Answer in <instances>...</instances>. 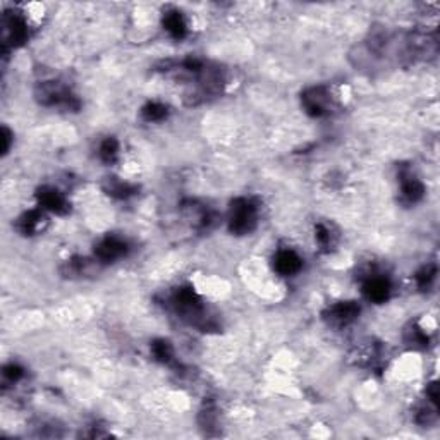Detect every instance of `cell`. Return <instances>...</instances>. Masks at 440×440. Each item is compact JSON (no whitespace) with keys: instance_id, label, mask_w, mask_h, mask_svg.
<instances>
[{"instance_id":"obj_1","label":"cell","mask_w":440,"mask_h":440,"mask_svg":"<svg viewBox=\"0 0 440 440\" xmlns=\"http://www.w3.org/2000/svg\"><path fill=\"white\" fill-rule=\"evenodd\" d=\"M260 210L258 205L250 198H237L230 203L229 208V230L236 236H246L253 232L258 226Z\"/></svg>"},{"instance_id":"obj_2","label":"cell","mask_w":440,"mask_h":440,"mask_svg":"<svg viewBox=\"0 0 440 440\" xmlns=\"http://www.w3.org/2000/svg\"><path fill=\"white\" fill-rule=\"evenodd\" d=\"M36 96L40 103L50 107H65V109H78L79 102L76 96L69 91L67 86L58 81H45L38 86Z\"/></svg>"},{"instance_id":"obj_3","label":"cell","mask_w":440,"mask_h":440,"mask_svg":"<svg viewBox=\"0 0 440 440\" xmlns=\"http://www.w3.org/2000/svg\"><path fill=\"white\" fill-rule=\"evenodd\" d=\"M302 109L311 117H323L332 112L333 96L327 86H313L306 89L301 96Z\"/></svg>"},{"instance_id":"obj_4","label":"cell","mask_w":440,"mask_h":440,"mask_svg":"<svg viewBox=\"0 0 440 440\" xmlns=\"http://www.w3.org/2000/svg\"><path fill=\"white\" fill-rule=\"evenodd\" d=\"M361 291H363V296L368 299V301L380 305V302H385L388 298H390L392 284L390 280H388L387 275L371 270L368 272L366 277L363 278Z\"/></svg>"},{"instance_id":"obj_5","label":"cell","mask_w":440,"mask_h":440,"mask_svg":"<svg viewBox=\"0 0 440 440\" xmlns=\"http://www.w3.org/2000/svg\"><path fill=\"white\" fill-rule=\"evenodd\" d=\"M360 311L361 308L356 301H340L329 306L323 313V318L329 322V325L342 329V327L351 325L358 318Z\"/></svg>"},{"instance_id":"obj_6","label":"cell","mask_w":440,"mask_h":440,"mask_svg":"<svg viewBox=\"0 0 440 440\" xmlns=\"http://www.w3.org/2000/svg\"><path fill=\"white\" fill-rule=\"evenodd\" d=\"M129 251V244L119 236H107L100 239L95 246L96 260L102 263H112V261L124 258Z\"/></svg>"},{"instance_id":"obj_7","label":"cell","mask_w":440,"mask_h":440,"mask_svg":"<svg viewBox=\"0 0 440 440\" xmlns=\"http://www.w3.org/2000/svg\"><path fill=\"white\" fill-rule=\"evenodd\" d=\"M36 198L38 205L45 212L57 213V215L69 212V199L65 198L64 192L58 191L54 186H43V188L38 189Z\"/></svg>"},{"instance_id":"obj_8","label":"cell","mask_w":440,"mask_h":440,"mask_svg":"<svg viewBox=\"0 0 440 440\" xmlns=\"http://www.w3.org/2000/svg\"><path fill=\"white\" fill-rule=\"evenodd\" d=\"M47 223H48L47 212L41 208H36V210H30V212H24L23 215L17 219L16 229L19 230L23 236H36V234L43 232Z\"/></svg>"},{"instance_id":"obj_9","label":"cell","mask_w":440,"mask_h":440,"mask_svg":"<svg viewBox=\"0 0 440 440\" xmlns=\"http://www.w3.org/2000/svg\"><path fill=\"white\" fill-rule=\"evenodd\" d=\"M302 268V258L294 250H278L274 256V270L282 277H292Z\"/></svg>"},{"instance_id":"obj_10","label":"cell","mask_w":440,"mask_h":440,"mask_svg":"<svg viewBox=\"0 0 440 440\" xmlns=\"http://www.w3.org/2000/svg\"><path fill=\"white\" fill-rule=\"evenodd\" d=\"M399 184H401V196L406 203H418L425 196L423 182L409 170H402L399 174Z\"/></svg>"},{"instance_id":"obj_11","label":"cell","mask_w":440,"mask_h":440,"mask_svg":"<svg viewBox=\"0 0 440 440\" xmlns=\"http://www.w3.org/2000/svg\"><path fill=\"white\" fill-rule=\"evenodd\" d=\"M164 30L175 40H182L188 34V23L179 10H168L164 14Z\"/></svg>"},{"instance_id":"obj_12","label":"cell","mask_w":440,"mask_h":440,"mask_svg":"<svg viewBox=\"0 0 440 440\" xmlns=\"http://www.w3.org/2000/svg\"><path fill=\"white\" fill-rule=\"evenodd\" d=\"M105 191L117 199H127L138 192V186L119 177H109L105 182Z\"/></svg>"},{"instance_id":"obj_13","label":"cell","mask_w":440,"mask_h":440,"mask_svg":"<svg viewBox=\"0 0 440 440\" xmlns=\"http://www.w3.org/2000/svg\"><path fill=\"white\" fill-rule=\"evenodd\" d=\"M151 354L155 360L164 364H170L174 361V347L165 339H157L151 342Z\"/></svg>"},{"instance_id":"obj_14","label":"cell","mask_w":440,"mask_h":440,"mask_svg":"<svg viewBox=\"0 0 440 440\" xmlns=\"http://www.w3.org/2000/svg\"><path fill=\"white\" fill-rule=\"evenodd\" d=\"M119 151H120V146H119V141L116 140V138H105V140L100 143V148H98V157L100 160L105 162V164H113V162L119 158Z\"/></svg>"},{"instance_id":"obj_15","label":"cell","mask_w":440,"mask_h":440,"mask_svg":"<svg viewBox=\"0 0 440 440\" xmlns=\"http://www.w3.org/2000/svg\"><path fill=\"white\" fill-rule=\"evenodd\" d=\"M167 107H165L164 103L158 102L146 103V105L143 107V110H141V116H143V119L146 120V122H160V120H164L165 117H167Z\"/></svg>"},{"instance_id":"obj_16","label":"cell","mask_w":440,"mask_h":440,"mask_svg":"<svg viewBox=\"0 0 440 440\" xmlns=\"http://www.w3.org/2000/svg\"><path fill=\"white\" fill-rule=\"evenodd\" d=\"M437 278V265L435 263H426L425 267L419 268L418 272H416L415 275V280H416V285H418V289H421V291H426V289L430 287V285L433 284V280Z\"/></svg>"},{"instance_id":"obj_17","label":"cell","mask_w":440,"mask_h":440,"mask_svg":"<svg viewBox=\"0 0 440 440\" xmlns=\"http://www.w3.org/2000/svg\"><path fill=\"white\" fill-rule=\"evenodd\" d=\"M315 241L320 250H330L333 246V232L327 223H316L315 227Z\"/></svg>"},{"instance_id":"obj_18","label":"cell","mask_w":440,"mask_h":440,"mask_svg":"<svg viewBox=\"0 0 440 440\" xmlns=\"http://www.w3.org/2000/svg\"><path fill=\"white\" fill-rule=\"evenodd\" d=\"M406 342H408L409 346L425 347L428 346V336H426V332L421 327L412 325L411 329L406 330Z\"/></svg>"},{"instance_id":"obj_19","label":"cell","mask_w":440,"mask_h":440,"mask_svg":"<svg viewBox=\"0 0 440 440\" xmlns=\"http://www.w3.org/2000/svg\"><path fill=\"white\" fill-rule=\"evenodd\" d=\"M2 375L6 380L10 382V384H17V382H19L21 378L24 377V370L19 366V364L10 363V364H7V366H3Z\"/></svg>"},{"instance_id":"obj_20","label":"cell","mask_w":440,"mask_h":440,"mask_svg":"<svg viewBox=\"0 0 440 440\" xmlns=\"http://www.w3.org/2000/svg\"><path fill=\"white\" fill-rule=\"evenodd\" d=\"M426 399H428V402L433 408H437V402H439V385L435 382L426 387Z\"/></svg>"}]
</instances>
